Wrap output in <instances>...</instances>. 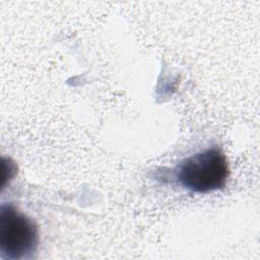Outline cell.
I'll return each instance as SVG.
<instances>
[{"instance_id": "obj_1", "label": "cell", "mask_w": 260, "mask_h": 260, "mask_svg": "<svg viewBox=\"0 0 260 260\" xmlns=\"http://www.w3.org/2000/svg\"><path fill=\"white\" fill-rule=\"evenodd\" d=\"M229 176L228 159L216 146L185 158L173 170L174 181L183 189L197 194L223 189Z\"/></svg>"}, {"instance_id": "obj_2", "label": "cell", "mask_w": 260, "mask_h": 260, "mask_svg": "<svg viewBox=\"0 0 260 260\" xmlns=\"http://www.w3.org/2000/svg\"><path fill=\"white\" fill-rule=\"evenodd\" d=\"M39 243L35 222L14 205L0 208V256L2 259L20 260L32 257Z\"/></svg>"}]
</instances>
